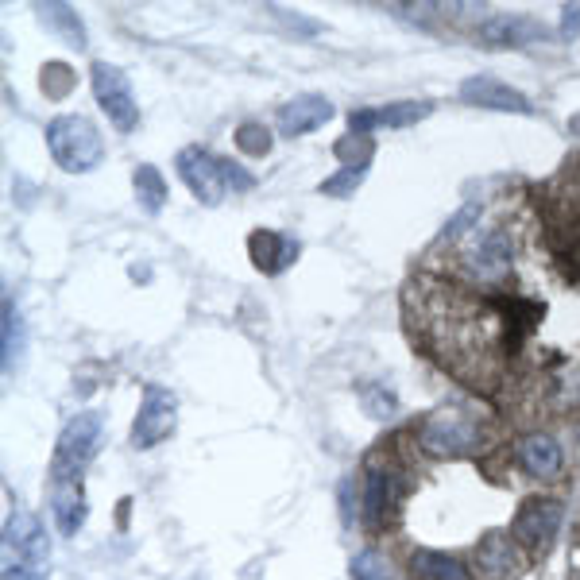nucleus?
Wrapping results in <instances>:
<instances>
[{
	"label": "nucleus",
	"instance_id": "f257e3e1",
	"mask_svg": "<svg viewBox=\"0 0 580 580\" xmlns=\"http://www.w3.org/2000/svg\"><path fill=\"white\" fill-rule=\"evenodd\" d=\"M414 441L426 457L453 461L484 445V418L472 403H441L414 422Z\"/></svg>",
	"mask_w": 580,
	"mask_h": 580
},
{
	"label": "nucleus",
	"instance_id": "f03ea898",
	"mask_svg": "<svg viewBox=\"0 0 580 580\" xmlns=\"http://www.w3.org/2000/svg\"><path fill=\"white\" fill-rule=\"evenodd\" d=\"M47 151L66 174H89L101 167L105 159V144L101 132L93 128V120L82 113L55 116L47 124Z\"/></svg>",
	"mask_w": 580,
	"mask_h": 580
},
{
	"label": "nucleus",
	"instance_id": "7ed1b4c3",
	"mask_svg": "<svg viewBox=\"0 0 580 580\" xmlns=\"http://www.w3.org/2000/svg\"><path fill=\"white\" fill-rule=\"evenodd\" d=\"M561 522H565L561 499L530 495V499H522V507L511 519V534H515V542L522 546L526 557H546L557 542V534H561Z\"/></svg>",
	"mask_w": 580,
	"mask_h": 580
},
{
	"label": "nucleus",
	"instance_id": "20e7f679",
	"mask_svg": "<svg viewBox=\"0 0 580 580\" xmlns=\"http://www.w3.org/2000/svg\"><path fill=\"white\" fill-rule=\"evenodd\" d=\"M101 437H105V422L101 414L82 410L66 422V430L58 437L55 464H51V480H82V468H86L97 449H101Z\"/></svg>",
	"mask_w": 580,
	"mask_h": 580
},
{
	"label": "nucleus",
	"instance_id": "39448f33",
	"mask_svg": "<svg viewBox=\"0 0 580 580\" xmlns=\"http://www.w3.org/2000/svg\"><path fill=\"white\" fill-rule=\"evenodd\" d=\"M403 503V476L395 464L383 461H368L364 468V488H360V522L372 530V534H383L395 511Z\"/></svg>",
	"mask_w": 580,
	"mask_h": 580
},
{
	"label": "nucleus",
	"instance_id": "423d86ee",
	"mask_svg": "<svg viewBox=\"0 0 580 580\" xmlns=\"http://www.w3.org/2000/svg\"><path fill=\"white\" fill-rule=\"evenodd\" d=\"M89 82H93V97L101 105V113L109 116L116 132H136L140 128V105H136V93H132V82L128 74L113 66V62H93L89 70Z\"/></svg>",
	"mask_w": 580,
	"mask_h": 580
},
{
	"label": "nucleus",
	"instance_id": "0eeeda50",
	"mask_svg": "<svg viewBox=\"0 0 580 580\" xmlns=\"http://www.w3.org/2000/svg\"><path fill=\"white\" fill-rule=\"evenodd\" d=\"M51 538L39 515L31 511H16L4 522V565H39L51 569Z\"/></svg>",
	"mask_w": 580,
	"mask_h": 580
},
{
	"label": "nucleus",
	"instance_id": "6e6552de",
	"mask_svg": "<svg viewBox=\"0 0 580 580\" xmlns=\"http://www.w3.org/2000/svg\"><path fill=\"white\" fill-rule=\"evenodd\" d=\"M178 422V399L167 387H144V399L132 422V449H155L174 434Z\"/></svg>",
	"mask_w": 580,
	"mask_h": 580
},
{
	"label": "nucleus",
	"instance_id": "1a4fd4ad",
	"mask_svg": "<svg viewBox=\"0 0 580 580\" xmlns=\"http://www.w3.org/2000/svg\"><path fill=\"white\" fill-rule=\"evenodd\" d=\"M174 167H178L182 182L190 186V194L202 205H221V198L229 194V182H225V171H221V155H213L205 147H182Z\"/></svg>",
	"mask_w": 580,
	"mask_h": 580
},
{
	"label": "nucleus",
	"instance_id": "9d476101",
	"mask_svg": "<svg viewBox=\"0 0 580 580\" xmlns=\"http://www.w3.org/2000/svg\"><path fill=\"white\" fill-rule=\"evenodd\" d=\"M522 561L526 553L515 542V534H503V530H488L480 542H476V553H472V569L480 580H511L522 573Z\"/></svg>",
	"mask_w": 580,
	"mask_h": 580
},
{
	"label": "nucleus",
	"instance_id": "9b49d317",
	"mask_svg": "<svg viewBox=\"0 0 580 580\" xmlns=\"http://www.w3.org/2000/svg\"><path fill=\"white\" fill-rule=\"evenodd\" d=\"M476 39L484 47H530V43H542L550 39V28L534 16H522V12H495L488 20L476 24Z\"/></svg>",
	"mask_w": 580,
	"mask_h": 580
},
{
	"label": "nucleus",
	"instance_id": "f8f14e48",
	"mask_svg": "<svg viewBox=\"0 0 580 580\" xmlns=\"http://www.w3.org/2000/svg\"><path fill=\"white\" fill-rule=\"evenodd\" d=\"M430 113H434L430 101H395V105H379V109H352L348 113V132L372 136L376 128H414Z\"/></svg>",
	"mask_w": 580,
	"mask_h": 580
},
{
	"label": "nucleus",
	"instance_id": "ddd939ff",
	"mask_svg": "<svg viewBox=\"0 0 580 580\" xmlns=\"http://www.w3.org/2000/svg\"><path fill=\"white\" fill-rule=\"evenodd\" d=\"M333 113H337V109H333L329 97H321V93H302V97L287 101V105L275 113V124H279V136L298 140V136L318 132L321 124H329Z\"/></svg>",
	"mask_w": 580,
	"mask_h": 580
},
{
	"label": "nucleus",
	"instance_id": "4468645a",
	"mask_svg": "<svg viewBox=\"0 0 580 580\" xmlns=\"http://www.w3.org/2000/svg\"><path fill=\"white\" fill-rule=\"evenodd\" d=\"M461 97L468 105H480V109H495V113H522L530 116L534 105L530 97L519 93V89L503 86L499 78H488V74H476V78H464L461 82Z\"/></svg>",
	"mask_w": 580,
	"mask_h": 580
},
{
	"label": "nucleus",
	"instance_id": "2eb2a0df",
	"mask_svg": "<svg viewBox=\"0 0 580 580\" xmlns=\"http://www.w3.org/2000/svg\"><path fill=\"white\" fill-rule=\"evenodd\" d=\"M248 252H252L256 271H263V275H283L290 263L298 260V240L287 236V232L256 229L248 236Z\"/></svg>",
	"mask_w": 580,
	"mask_h": 580
},
{
	"label": "nucleus",
	"instance_id": "dca6fc26",
	"mask_svg": "<svg viewBox=\"0 0 580 580\" xmlns=\"http://www.w3.org/2000/svg\"><path fill=\"white\" fill-rule=\"evenodd\" d=\"M51 484H55V492H51V511H55L58 534L74 538V534L86 526V515H89L82 480H51Z\"/></svg>",
	"mask_w": 580,
	"mask_h": 580
},
{
	"label": "nucleus",
	"instance_id": "f3484780",
	"mask_svg": "<svg viewBox=\"0 0 580 580\" xmlns=\"http://www.w3.org/2000/svg\"><path fill=\"white\" fill-rule=\"evenodd\" d=\"M519 464L530 472V476H542V480H553L561 468H565V453L557 445V437L550 434H526L519 441Z\"/></svg>",
	"mask_w": 580,
	"mask_h": 580
},
{
	"label": "nucleus",
	"instance_id": "a211bd4d",
	"mask_svg": "<svg viewBox=\"0 0 580 580\" xmlns=\"http://www.w3.org/2000/svg\"><path fill=\"white\" fill-rule=\"evenodd\" d=\"M410 577L414 580H472L468 565L453 553L441 550H414L410 557Z\"/></svg>",
	"mask_w": 580,
	"mask_h": 580
},
{
	"label": "nucleus",
	"instance_id": "6ab92c4d",
	"mask_svg": "<svg viewBox=\"0 0 580 580\" xmlns=\"http://www.w3.org/2000/svg\"><path fill=\"white\" fill-rule=\"evenodd\" d=\"M39 20L47 24V28H55L70 47H86V24H82V16L70 8V4H43L39 8Z\"/></svg>",
	"mask_w": 580,
	"mask_h": 580
},
{
	"label": "nucleus",
	"instance_id": "aec40b11",
	"mask_svg": "<svg viewBox=\"0 0 580 580\" xmlns=\"http://www.w3.org/2000/svg\"><path fill=\"white\" fill-rule=\"evenodd\" d=\"M132 186H136V202L144 205L147 213H163V205H167V178L159 174V167L140 163L132 171Z\"/></svg>",
	"mask_w": 580,
	"mask_h": 580
},
{
	"label": "nucleus",
	"instance_id": "412c9836",
	"mask_svg": "<svg viewBox=\"0 0 580 580\" xmlns=\"http://www.w3.org/2000/svg\"><path fill=\"white\" fill-rule=\"evenodd\" d=\"M0 329H4V372L12 376L16 364H20V356H24V325H20V310L12 306V298H4Z\"/></svg>",
	"mask_w": 580,
	"mask_h": 580
},
{
	"label": "nucleus",
	"instance_id": "4be33fe9",
	"mask_svg": "<svg viewBox=\"0 0 580 580\" xmlns=\"http://www.w3.org/2000/svg\"><path fill=\"white\" fill-rule=\"evenodd\" d=\"M356 395H360V403H364V410L372 414V418H391L395 410H399V395L383 383V379H368V383H360L356 387Z\"/></svg>",
	"mask_w": 580,
	"mask_h": 580
},
{
	"label": "nucleus",
	"instance_id": "5701e85b",
	"mask_svg": "<svg viewBox=\"0 0 580 580\" xmlns=\"http://www.w3.org/2000/svg\"><path fill=\"white\" fill-rule=\"evenodd\" d=\"M348 577L352 580H395V569L387 561V553L379 550H360L348 561Z\"/></svg>",
	"mask_w": 580,
	"mask_h": 580
},
{
	"label": "nucleus",
	"instance_id": "b1692460",
	"mask_svg": "<svg viewBox=\"0 0 580 580\" xmlns=\"http://www.w3.org/2000/svg\"><path fill=\"white\" fill-rule=\"evenodd\" d=\"M333 155H337L345 167H368L372 155H376V140H372V136H360V132H345V136L333 144Z\"/></svg>",
	"mask_w": 580,
	"mask_h": 580
},
{
	"label": "nucleus",
	"instance_id": "393cba45",
	"mask_svg": "<svg viewBox=\"0 0 580 580\" xmlns=\"http://www.w3.org/2000/svg\"><path fill=\"white\" fill-rule=\"evenodd\" d=\"M236 151L248 155V159H263V155L271 151V132H267L263 124H256V120L240 124V128H236Z\"/></svg>",
	"mask_w": 580,
	"mask_h": 580
},
{
	"label": "nucleus",
	"instance_id": "a878e982",
	"mask_svg": "<svg viewBox=\"0 0 580 580\" xmlns=\"http://www.w3.org/2000/svg\"><path fill=\"white\" fill-rule=\"evenodd\" d=\"M364 174H368V167H341V171L329 174L321 182V194H329V198H352L356 186L364 182Z\"/></svg>",
	"mask_w": 580,
	"mask_h": 580
},
{
	"label": "nucleus",
	"instance_id": "bb28decb",
	"mask_svg": "<svg viewBox=\"0 0 580 580\" xmlns=\"http://www.w3.org/2000/svg\"><path fill=\"white\" fill-rule=\"evenodd\" d=\"M43 89H47V97H66L70 89H74V74H70V66H62V62H47V70H43Z\"/></svg>",
	"mask_w": 580,
	"mask_h": 580
},
{
	"label": "nucleus",
	"instance_id": "cd10ccee",
	"mask_svg": "<svg viewBox=\"0 0 580 580\" xmlns=\"http://www.w3.org/2000/svg\"><path fill=\"white\" fill-rule=\"evenodd\" d=\"M561 39H580V4H565L561 8Z\"/></svg>",
	"mask_w": 580,
	"mask_h": 580
},
{
	"label": "nucleus",
	"instance_id": "c85d7f7f",
	"mask_svg": "<svg viewBox=\"0 0 580 580\" xmlns=\"http://www.w3.org/2000/svg\"><path fill=\"white\" fill-rule=\"evenodd\" d=\"M51 569H39V565H4V580H47Z\"/></svg>",
	"mask_w": 580,
	"mask_h": 580
},
{
	"label": "nucleus",
	"instance_id": "c756f323",
	"mask_svg": "<svg viewBox=\"0 0 580 580\" xmlns=\"http://www.w3.org/2000/svg\"><path fill=\"white\" fill-rule=\"evenodd\" d=\"M341 511H345V522L352 526V522H356V511H352V480L341 484Z\"/></svg>",
	"mask_w": 580,
	"mask_h": 580
}]
</instances>
